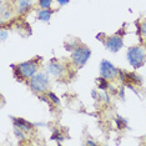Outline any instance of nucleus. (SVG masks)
Listing matches in <instances>:
<instances>
[{
    "mask_svg": "<svg viewBox=\"0 0 146 146\" xmlns=\"http://www.w3.org/2000/svg\"><path fill=\"white\" fill-rule=\"evenodd\" d=\"M127 60L131 66L140 68L145 61V51L140 46H134L127 50Z\"/></svg>",
    "mask_w": 146,
    "mask_h": 146,
    "instance_id": "obj_1",
    "label": "nucleus"
},
{
    "mask_svg": "<svg viewBox=\"0 0 146 146\" xmlns=\"http://www.w3.org/2000/svg\"><path fill=\"white\" fill-rule=\"evenodd\" d=\"M30 88L36 92H44L49 88V79L42 72L35 74L30 79Z\"/></svg>",
    "mask_w": 146,
    "mask_h": 146,
    "instance_id": "obj_2",
    "label": "nucleus"
},
{
    "mask_svg": "<svg viewBox=\"0 0 146 146\" xmlns=\"http://www.w3.org/2000/svg\"><path fill=\"white\" fill-rule=\"evenodd\" d=\"M90 55H91V52L88 48H76L75 50L72 51L71 59H72V62H74L78 68H81V66L85 65V62L88 61Z\"/></svg>",
    "mask_w": 146,
    "mask_h": 146,
    "instance_id": "obj_3",
    "label": "nucleus"
},
{
    "mask_svg": "<svg viewBox=\"0 0 146 146\" xmlns=\"http://www.w3.org/2000/svg\"><path fill=\"white\" fill-rule=\"evenodd\" d=\"M100 74L102 78L109 80V79H115L119 74V70L108 60H102L100 64Z\"/></svg>",
    "mask_w": 146,
    "mask_h": 146,
    "instance_id": "obj_4",
    "label": "nucleus"
},
{
    "mask_svg": "<svg viewBox=\"0 0 146 146\" xmlns=\"http://www.w3.org/2000/svg\"><path fill=\"white\" fill-rule=\"evenodd\" d=\"M38 65L35 61H26L18 66V70L23 78H33L36 72Z\"/></svg>",
    "mask_w": 146,
    "mask_h": 146,
    "instance_id": "obj_5",
    "label": "nucleus"
},
{
    "mask_svg": "<svg viewBox=\"0 0 146 146\" xmlns=\"http://www.w3.org/2000/svg\"><path fill=\"white\" fill-rule=\"evenodd\" d=\"M122 46H124V41H122L121 36H119V35L110 36L106 40V48H108V50H110L112 52H117Z\"/></svg>",
    "mask_w": 146,
    "mask_h": 146,
    "instance_id": "obj_6",
    "label": "nucleus"
},
{
    "mask_svg": "<svg viewBox=\"0 0 146 146\" xmlns=\"http://www.w3.org/2000/svg\"><path fill=\"white\" fill-rule=\"evenodd\" d=\"M46 71L50 75L56 76V78H61V76L64 75V68H62V65L59 64V62H55V60H52L50 64L48 65Z\"/></svg>",
    "mask_w": 146,
    "mask_h": 146,
    "instance_id": "obj_7",
    "label": "nucleus"
},
{
    "mask_svg": "<svg viewBox=\"0 0 146 146\" xmlns=\"http://www.w3.org/2000/svg\"><path fill=\"white\" fill-rule=\"evenodd\" d=\"M13 121H14V124L16 127L21 129V130H25V131H29L33 129V124H30V122H28L26 120H24V119H13Z\"/></svg>",
    "mask_w": 146,
    "mask_h": 146,
    "instance_id": "obj_8",
    "label": "nucleus"
},
{
    "mask_svg": "<svg viewBox=\"0 0 146 146\" xmlns=\"http://www.w3.org/2000/svg\"><path fill=\"white\" fill-rule=\"evenodd\" d=\"M51 18V11H49L48 9H42L38 13V19L39 20H42V21H49Z\"/></svg>",
    "mask_w": 146,
    "mask_h": 146,
    "instance_id": "obj_9",
    "label": "nucleus"
},
{
    "mask_svg": "<svg viewBox=\"0 0 146 146\" xmlns=\"http://www.w3.org/2000/svg\"><path fill=\"white\" fill-rule=\"evenodd\" d=\"M19 3V13H24L31 5V0H18Z\"/></svg>",
    "mask_w": 146,
    "mask_h": 146,
    "instance_id": "obj_10",
    "label": "nucleus"
},
{
    "mask_svg": "<svg viewBox=\"0 0 146 146\" xmlns=\"http://www.w3.org/2000/svg\"><path fill=\"white\" fill-rule=\"evenodd\" d=\"M98 84H99V89H101V90H106V89L109 88V85H108V82H106V79L105 78H99L98 80Z\"/></svg>",
    "mask_w": 146,
    "mask_h": 146,
    "instance_id": "obj_11",
    "label": "nucleus"
},
{
    "mask_svg": "<svg viewBox=\"0 0 146 146\" xmlns=\"http://www.w3.org/2000/svg\"><path fill=\"white\" fill-rule=\"evenodd\" d=\"M39 4L42 9H49L51 5V0H39Z\"/></svg>",
    "mask_w": 146,
    "mask_h": 146,
    "instance_id": "obj_12",
    "label": "nucleus"
},
{
    "mask_svg": "<svg viewBox=\"0 0 146 146\" xmlns=\"http://www.w3.org/2000/svg\"><path fill=\"white\" fill-rule=\"evenodd\" d=\"M116 122H117V125H119L120 129H124V127H126V125H127V121L124 120L121 116H119V117L116 119Z\"/></svg>",
    "mask_w": 146,
    "mask_h": 146,
    "instance_id": "obj_13",
    "label": "nucleus"
},
{
    "mask_svg": "<svg viewBox=\"0 0 146 146\" xmlns=\"http://www.w3.org/2000/svg\"><path fill=\"white\" fill-rule=\"evenodd\" d=\"M49 100H51L54 104H56V105H59L60 104V101H59V99L56 98V95L54 94V92H49Z\"/></svg>",
    "mask_w": 146,
    "mask_h": 146,
    "instance_id": "obj_14",
    "label": "nucleus"
},
{
    "mask_svg": "<svg viewBox=\"0 0 146 146\" xmlns=\"http://www.w3.org/2000/svg\"><path fill=\"white\" fill-rule=\"evenodd\" d=\"M14 132H15V135H16V137L18 139H24V134L21 132V129H19V127H14Z\"/></svg>",
    "mask_w": 146,
    "mask_h": 146,
    "instance_id": "obj_15",
    "label": "nucleus"
},
{
    "mask_svg": "<svg viewBox=\"0 0 146 146\" xmlns=\"http://www.w3.org/2000/svg\"><path fill=\"white\" fill-rule=\"evenodd\" d=\"M141 33H142L144 36H146V19L142 21V24H141Z\"/></svg>",
    "mask_w": 146,
    "mask_h": 146,
    "instance_id": "obj_16",
    "label": "nucleus"
},
{
    "mask_svg": "<svg viewBox=\"0 0 146 146\" xmlns=\"http://www.w3.org/2000/svg\"><path fill=\"white\" fill-rule=\"evenodd\" d=\"M6 36H8V31L5 30H1V40H5Z\"/></svg>",
    "mask_w": 146,
    "mask_h": 146,
    "instance_id": "obj_17",
    "label": "nucleus"
},
{
    "mask_svg": "<svg viewBox=\"0 0 146 146\" xmlns=\"http://www.w3.org/2000/svg\"><path fill=\"white\" fill-rule=\"evenodd\" d=\"M59 1V4H61V5H65V4H68L70 0H58Z\"/></svg>",
    "mask_w": 146,
    "mask_h": 146,
    "instance_id": "obj_18",
    "label": "nucleus"
},
{
    "mask_svg": "<svg viewBox=\"0 0 146 146\" xmlns=\"http://www.w3.org/2000/svg\"><path fill=\"white\" fill-rule=\"evenodd\" d=\"M86 145H95V142H94V141H91V140H89L88 142H86Z\"/></svg>",
    "mask_w": 146,
    "mask_h": 146,
    "instance_id": "obj_19",
    "label": "nucleus"
}]
</instances>
